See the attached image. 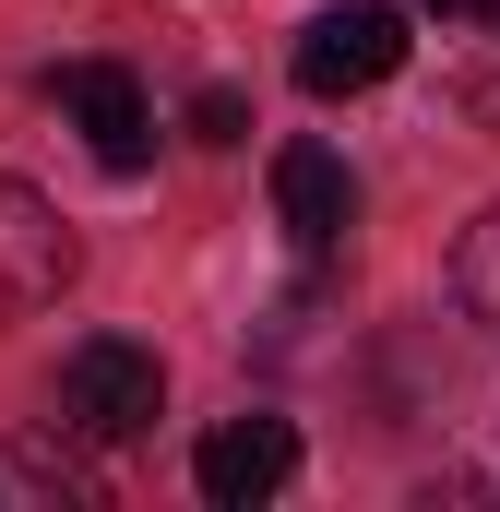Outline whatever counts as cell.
Masks as SVG:
<instances>
[{
    "instance_id": "1",
    "label": "cell",
    "mask_w": 500,
    "mask_h": 512,
    "mask_svg": "<svg viewBox=\"0 0 500 512\" xmlns=\"http://www.w3.org/2000/svg\"><path fill=\"white\" fill-rule=\"evenodd\" d=\"M60 417H72L84 441H143V429L167 417V358L131 346V334H84V346L60 358Z\"/></svg>"
},
{
    "instance_id": "2",
    "label": "cell",
    "mask_w": 500,
    "mask_h": 512,
    "mask_svg": "<svg viewBox=\"0 0 500 512\" xmlns=\"http://www.w3.org/2000/svg\"><path fill=\"white\" fill-rule=\"evenodd\" d=\"M286 72H298V96H322V108H334V96H370V84L405 72V12H393V0H346V12H322V24L298 36Z\"/></svg>"
},
{
    "instance_id": "3",
    "label": "cell",
    "mask_w": 500,
    "mask_h": 512,
    "mask_svg": "<svg viewBox=\"0 0 500 512\" xmlns=\"http://www.w3.org/2000/svg\"><path fill=\"white\" fill-rule=\"evenodd\" d=\"M72 274H84V251H72L60 203H48L36 179H0V322L48 310V298H60Z\"/></svg>"
},
{
    "instance_id": "4",
    "label": "cell",
    "mask_w": 500,
    "mask_h": 512,
    "mask_svg": "<svg viewBox=\"0 0 500 512\" xmlns=\"http://www.w3.org/2000/svg\"><path fill=\"white\" fill-rule=\"evenodd\" d=\"M48 96L84 120V143H96L108 179H143V167H155V108H143V84H131L120 60H60Z\"/></svg>"
},
{
    "instance_id": "5",
    "label": "cell",
    "mask_w": 500,
    "mask_h": 512,
    "mask_svg": "<svg viewBox=\"0 0 500 512\" xmlns=\"http://www.w3.org/2000/svg\"><path fill=\"white\" fill-rule=\"evenodd\" d=\"M286 477H298V429H286V417H227V429H215V441L191 453V489H203L215 512L274 501Z\"/></svg>"
},
{
    "instance_id": "6",
    "label": "cell",
    "mask_w": 500,
    "mask_h": 512,
    "mask_svg": "<svg viewBox=\"0 0 500 512\" xmlns=\"http://www.w3.org/2000/svg\"><path fill=\"white\" fill-rule=\"evenodd\" d=\"M274 215H286V239L310 262L346 251V227H358V167H346L334 143H286V155H274Z\"/></svg>"
},
{
    "instance_id": "7",
    "label": "cell",
    "mask_w": 500,
    "mask_h": 512,
    "mask_svg": "<svg viewBox=\"0 0 500 512\" xmlns=\"http://www.w3.org/2000/svg\"><path fill=\"white\" fill-rule=\"evenodd\" d=\"M453 298H465V310H477V322L500 334V203L477 215V227H465V251H453Z\"/></svg>"
},
{
    "instance_id": "8",
    "label": "cell",
    "mask_w": 500,
    "mask_h": 512,
    "mask_svg": "<svg viewBox=\"0 0 500 512\" xmlns=\"http://www.w3.org/2000/svg\"><path fill=\"white\" fill-rule=\"evenodd\" d=\"M191 143H215V155L250 143V96H239V84H203V96H191Z\"/></svg>"
},
{
    "instance_id": "9",
    "label": "cell",
    "mask_w": 500,
    "mask_h": 512,
    "mask_svg": "<svg viewBox=\"0 0 500 512\" xmlns=\"http://www.w3.org/2000/svg\"><path fill=\"white\" fill-rule=\"evenodd\" d=\"M465 120H477V131H500V24H489V48L465 60Z\"/></svg>"
},
{
    "instance_id": "10",
    "label": "cell",
    "mask_w": 500,
    "mask_h": 512,
    "mask_svg": "<svg viewBox=\"0 0 500 512\" xmlns=\"http://www.w3.org/2000/svg\"><path fill=\"white\" fill-rule=\"evenodd\" d=\"M441 24H500V0H429Z\"/></svg>"
}]
</instances>
